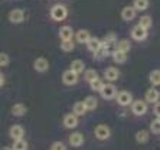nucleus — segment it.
Instances as JSON below:
<instances>
[{"label":"nucleus","mask_w":160,"mask_h":150,"mask_svg":"<svg viewBox=\"0 0 160 150\" xmlns=\"http://www.w3.org/2000/svg\"><path fill=\"white\" fill-rule=\"evenodd\" d=\"M68 16V9L65 4H55L52 9H51V18L55 20V22H62L65 20Z\"/></svg>","instance_id":"obj_1"},{"label":"nucleus","mask_w":160,"mask_h":150,"mask_svg":"<svg viewBox=\"0 0 160 150\" xmlns=\"http://www.w3.org/2000/svg\"><path fill=\"white\" fill-rule=\"evenodd\" d=\"M94 136L95 139L100 140V142H104V140H108L111 137V128L108 127L107 124H98L94 128Z\"/></svg>","instance_id":"obj_2"},{"label":"nucleus","mask_w":160,"mask_h":150,"mask_svg":"<svg viewBox=\"0 0 160 150\" xmlns=\"http://www.w3.org/2000/svg\"><path fill=\"white\" fill-rule=\"evenodd\" d=\"M147 111H149V107H147V102L144 100H136V101L131 102V112L136 117L146 116Z\"/></svg>","instance_id":"obj_3"},{"label":"nucleus","mask_w":160,"mask_h":150,"mask_svg":"<svg viewBox=\"0 0 160 150\" xmlns=\"http://www.w3.org/2000/svg\"><path fill=\"white\" fill-rule=\"evenodd\" d=\"M116 101L120 107H128V105H131V102L134 101L133 94H131L130 91H126V90L118 91L116 95Z\"/></svg>","instance_id":"obj_4"},{"label":"nucleus","mask_w":160,"mask_h":150,"mask_svg":"<svg viewBox=\"0 0 160 150\" xmlns=\"http://www.w3.org/2000/svg\"><path fill=\"white\" fill-rule=\"evenodd\" d=\"M130 36L133 41H137V42H143L147 39V36H149V30L144 29V28H142L140 25H136V26L131 29L130 32Z\"/></svg>","instance_id":"obj_5"},{"label":"nucleus","mask_w":160,"mask_h":150,"mask_svg":"<svg viewBox=\"0 0 160 150\" xmlns=\"http://www.w3.org/2000/svg\"><path fill=\"white\" fill-rule=\"evenodd\" d=\"M117 87L114 85L112 82H107V84H104V87L101 88V91H100V94H101V97L104 98V100H114L116 98V95H117Z\"/></svg>","instance_id":"obj_6"},{"label":"nucleus","mask_w":160,"mask_h":150,"mask_svg":"<svg viewBox=\"0 0 160 150\" xmlns=\"http://www.w3.org/2000/svg\"><path fill=\"white\" fill-rule=\"evenodd\" d=\"M62 82L65 84V85H75V84L78 82V74L74 72L72 69H67V71H63Z\"/></svg>","instance_id":"obj_7"},{"label":"nucleus","mask_w":160,"mask_h":150,"mask_svg":"<svg viewBox=\"0 0 160 150\" xmlns=\"http://www.w3.org/2000/svg\"><path fill=\"white\" fill-rule=\"evenodd\" d=\"M160 100V91L157 88H149V90L146 91L144 94V101L147 104H156L157 101Z\"/></svg>","instance_id":"obj_8"},{"label":"nucleus","mask_w":160,"mask_h":150,"mask_svg":"<svg viewBox=\"0 0 160 150\" xmlns=\"http://www.w3.org/2000/svg\"><path fill=\"white\" fill-rule=\"evenodd\" d=\"M68 142H69V144H71L72 147H81L82 144H84V142H85V137H84V134L79 133V131H74V133L69 134Z\"/></svg>","instance_id":"obj_9"},{"label":"nucleus","mask_w":160,"mask_h":150,"mask_svg":"<svg viewBox=\"0 0 160 150\" xmlns=\"http://www.w3.org/2000/svg\"><path fill=\"white\" fill-rule=\"evenodd\" d=\"M120 78V71L116 67H108L104 69V79L107 82H116Z\"/></svg>","instance_id":"obj_10"},{"label":"nucleus","mask_w":160,"mask_h":150,"mask_svg":"<svg viewBox=\"0 0 160 150\" xmlns=\"http://www.w3.org/2000/svg\"><path fill=\"white\" fill-rule=\"evenodd\" d=\"M137 16V10L133 8V4L131 6H124L123 10H121V19H123L124 22H131L134 20Z\"/></svg>","instance_id":"obj_11"},{"label":"nucleus","mask_w":160,"mask_h":150,"mask_svg":"<svg viewBox=\"0 0 160 150\" xmlns=\"http://www.w3.org/2000/svg\"><path fill=\"white\" fill-rule=\"evenodd\" d=\"M33 68L36 72H46L49 69V61L43 56H39L33 61Z\"/></svg>","instance_id":"obj_12"},{"label":"nucleus","mask_w":160,"mask_h":150,"mask_svg":"<svg viewBox=\"0 0 160 150\" xmlns=\"http://www.w3.org/2000/svg\"><path fill=\"white\" fill-rule=\"evenodd\" d=\"M63 127L65 128H75L77 126H78V116H75L74 112H69V114H67V116L63 117Z\"/></svg>","instance_id":"obj_13"},{"label":"nucleus","mask_w":160,"mask_h":150,"mask_svg":"<svg viewBox=\"0 0 160 150\" xmlns=\"http://www.w3.org/2000/svg\"><path fill=\"white\" fill-rule=\"evenodd\" d=\"M9 20L12 23H15V25L16 23H22L25 20V12L22 9H13L9 13Z\"/></svg>","instance_id":"obj_14"},{"label":"nucleus","mask_w":160,"mask_h":150,"mask_svg":"<svg viewBox=\"0 0 160 150\" xmlns=\"http://www.w3.org/2000/svg\"><path fill=\"white\" fill-rule=\"evenodd\" d=\"M85 45L88 46V51H91L92 53H97L98 51L102 48V41L98 39V38H95V36H91L89 38V41L87 42Z\"/></svg>","instance_id":"obj_15"},{"label":"nucleus","mask_w":160,"mask_h":150,"mask_svg":"<svg viewBox=\"0 0 160 150\" xmlns=\"http://www.w3.org/2000/svg\"><path fill=\"white\" fill-rule=\"evenodd\" d=\"M9 134L13 140H19V139H23L25 137V128L22 126H19V124H15V126H12L10 130H9Z\"/></svg>","instance_id":"obj_16"},{"label":"nucleus","mask_w":160,"mask_h":150,"mask_svg":"<svg viewBox=\"0 0 160 150\" xmlns=\"http://www.w3.org/2000/svg\"><path fill=\"white\" fill-rule=\"evenodd\" d=\"M111 58L116 64L121 65L127 62V52H123V51H118V49H114L111 52Z\"/></svg>","instance_id":"obj_17"},{"label":"nucleus","mask_w":160,"mask_h":150,"mask_svg":"<svg viewBox=\"0 0 160 150\" xmlns=\"http://www.w3.org/2000/svg\"><path fill=\"white\" fill-rule=\"evenodd\" d=\"M12 114L15 117H23L25 114H26V111H28V107L23 102H18V104H15L13 107H12Z\"/></svg>","instance_id":"obj_18"},{"label":"nucleus","mask_w":160,"mask_h":150,"mask_svg":"<svg viewBox=\"0 0 160 150\" xmlns=\"http://www.w3.org/2000/svg\"><path fill=\"white\" fill-rule=\"evenodd\" d=\"M69 69H72L74 72H77V74H82V72L85 71V62L82 59H74L71 62V67H69Z\"/></svg>","instance_id":"obj_19"},{"label":"nucleus","mask_w":160,"mask_h":150,"mask_svg":"<svg viewBox=\"0 0 160 150\" xmlns=\"http://www.w3.org/2000/svg\"><path fill=\"white\" fill-rule=\"evenodd\" d=\"M59 38L61 41H68L74 38V29L71 26H62L59 29Z\"/></svg>","instance_id":"obj_20"},{"label":"nucleus","mask_w":160,"mask_h":150,"mask_svg":"<svg viewBox=\"0 0 160 150\" xmlns=\"http://www.w3.org/2000/svg\"><path fill=\"white\" fill-rule=\"evenodd\" d=\"M150 139V131L149 130H138L136 133V142L138 144H146Z\"/></svg>","instance_id":"obj_21"},{"label":"nucleus","mask_w":160,"mask_h":150,"mask_svg":"<svg viewBox=\"0 0 160 150\" xmlns=\"http://www.w3.org/2000/svg\"><path fill=\"white\" fill-rule=\"evenodd\" d=\"M84 104H85L88 111H92V110H95L98 107V98L95 97V95H88V97H85V100H84Z\"/></svg>","instance_id":"obj_22"},{"label":"nucleus","mask_w":160,"mask_h":150,"mask_svg":"<svg viewBox=\"0 0 160 150\" xmlns=\"http://www.w3.org/2000/svg\"><path fill=\"white\" fill-rule=\"evenodd\" d=\"M89 38H91V35H89V32L87 29H81L77 32V35H75V39H77V42L78 43H87V42L89 41Z\"/></svg>","instance_id":"obj_23"},{"label":"nucleus","mask_w":160,"mask_h":150,"mask_svg":"<svg viewBox=\"0 0 160 150\" xmlns=\"http://www.w3.org/2000/svg\"><path fill=\"white\" fill-rule=\"evenodd\" d=\"M87 111H88V110H87V107H85V104H84V101L75 102L74 107H72V112H74L75 116H78V117L84 116Z\"/></svg>","instance_id":"obj_24"},{"label":"nucleus","mask_w":160,"mask_h":150,"mask_svg":"<svg viewBox=\"0 0 160 150\" xmlns=\"http://www.w3.org/2000/svg\"><path fill=\"white\" fill-rule=\"evenodd\" d=\"M116 49H118V51H123V52H130L131 49V42L128 41V39H121V41H117L116 43Z\"/></svg>","instance_id":"obj_25"},{"label":"nucleus","mask_w":160,"mask_h":150,"mask_svg":"<svg viewBox=\"0 0 160 150\" xmlns=\"http://www.w3.org/2000/svg\"><path fill=\"white\" fill-rule=\"evenodd\" d=\"M150 6V2L149 0H134L133 2V8L136 9L137 12H144L147 10Z\"/></svg>","instance_id":"obj_26"},{"label":"nucleus","mask_w":160,"mask_h":150,"mask_svg":"<svg viewBox=\"0 0 160 150\" xmlns=\"http://www.w3.org/2000/svg\"><path fill=\"white\" fill-rule=\"evenodd\" d=\"M29 149V143L25 139H19V140H13L12 144V150H28Z\"/></svg>","instance_id":"obj_27"},{"label":"nucleus","mask_w":160,"mask_h":150,"mask_svg":"<svg viewBox=\"0 0 160 150\" xmlns=\"http://www.w3.org/2000/svg\"><path fill=\"white\" fill-rule=\"evenodd\" d=\"M149 81L153 87L160 85V69H153L149 74Z\"/></svg>","instance_id":"obj_28"},{"label":"nucleus","mask_w":160,"mask_h":150,"mask_svg":"<svg viewBox=\"0 0 160 150\" xmlns=\"http://www.w3.org/2000/svg\"><path fill=\"white\" fill-rule=\"evenodd\" d=\"M138 25H140L142 28H144V29L149 30L150 28H152V25H153V19H152V16H149V15L142 16V18H140V20H138Z\"/></svg>","instance_id":"obj_29"},{"label":"nucleus","mask_w":160,"mask_h":150,"mask_svg":"<svg viewBox=\"0 0 160 150\" xmlns=\"http://www.w3.org/2000/svg\"><path fill=\"white\" fill-rule=\"evenodd\" d=\"M61 49L63 52H72L75 49V42L72 39H68V41H62L61 42Z\"/></svg>","instance_id":"obj_30"},{"label":"nucleus","mask_w":160,"mask_h":150,"mask_svg":"<svg viewBox=\"0 0 160 150\" xmlns=\"http://www.w3.org/2000/svg\"><path fill=\"white\" fill-rule=\"evenodd\" d=\"M104 84H105L104 81H102V79L98 77V78H95L94 81H91V82H89V87H91V90H92V91H95V92H100L101 88L104 87Z\"/></svg>","instance_id":"obj_31"},{"label":"nucleus","mask_w":160,"mask_h":150,"mask_svg":"<svg viewBox=\"0 0 160 150\" xmlns=\"http://www.w3.org/2000/svg\"><path fill=\"white\" fill-rule=\"evenodd\" d=\"M95 78H98V72L95 71V69L91 68V69H85V71H84V79H85L88 84L91 82V81H94Z\"/></svg>","instance_id":"obj_32"},{"label":"nucleus","mask_w":160,"mask_h":150,"mask_svg":"<svg viewBox=\"0 0 160 150\" xmlns=\"http://www.w3.org/2000/svg\"><path fill=\"white\" fill-rule=\"evenodd\" d=\"M149 131L152 133V134H160V120L157 118V117L152 121V123H150Z\"/></svg>","instance_id":"obj_33"},{"label":"nucleus","mask_w":160,"mask_h":150,"mask_svg":"<svg viewBox=\"0 0 160 150\" xmlns=\"http://www.w3.org/2000/svg\"><path fill=\"white\" fill-rule=\"evenodd\" d=\"M9 62H10V58L8 53L0 52V67H8Z\"/></svg>","instance_id":"obj_34"},{"label":"nucleus","mask_w":160,"mask_h":150,"mask_svg":"<svg viewBox=\"0 0 160 150\" xmlns=\"http://www.w3.org/2000/svg\"><path fill=\"white\" fill-rule=\"evenodd\" d=\"M51 150H67V146L63 142H53L51 144Z\"/></svg>","instance_id":"obj_35"},{"label":"nucleus","mask_w":160,"mask_h":150,"mask_svg":"<svg viewBox=\"0 0 160 150\" xmlns=\"http://www.w3.org/2000/svg\"><path fill=\"white\" fill-rule=\"evenodd\" d=\"M153 112H154V116L156 117H160V100L153 105Z\"/></svg>","instance_id":"obj_36"},{"label":"nucleus","mask_w":160,"mask_h":150,"mask_svg":"<svg viewBox=\"0 0 160 150\" xmlns=\"http://www.w3.org/2000/svg\"><path fill=\"white\" fill-rule=\"evenodd\" d=\"M4 85V74L3 72H0V87Z\"/></svg>","instance_id":"obj_37"},{"label":"nucleus","mask_w":160,"mask_h":150,"mask_svg":"<svg viewBox=\"0 0 160 150\" xmlns=\"http://www.w3.org/2000/svg\"><path fill=\"white\" fill-rule=\"evenodd\" d=\"M2 150H12V147H8V146H6V147H3Z\"/></svg>","instance_id":"obj_38"},{"label":"nucleus","mask_w":160,"mask_h":150,"mask_svg":"<svg viewBox=\"0 0 160 150\" xmlns=\"http://www.w3.org/2000/svg\"><path fill=\"white\" fill-rule=\"evenodd\" d=\"M157 118H159V120H160V117H157Z\"/></svg>","instance_id":"obj_39"}]
</instances>
